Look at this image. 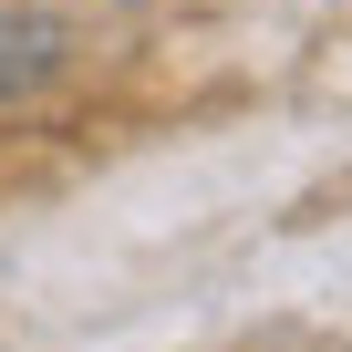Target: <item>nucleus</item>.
I'll return each mask as SVG.
<instances>
[{"label":"nucleus","mask_w":352,"mask_h":352,"mask_svg":"<svg viewBox=\"0 0 352 352\" xmlns=\"http://www.w3.org/2000/svg\"><path fill=\"white\" fill-rule=\"evenodd\" d=\"M52 63H63V21H42V11H0V104L32 94V83H52Z\"/></svg>","instance_id":"f257e3e1"}]
</instances>
